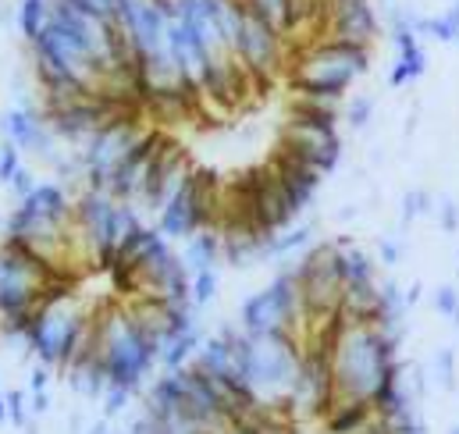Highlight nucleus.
Returning a JSON list of instances; mask_svg holds the SVG:
<instances>
[{"instance_id": "1", "label": "nucleus", "mask_w": 459, "mask_h": 434, "mask_svg": "<svg viewBox=\"0 0 459 434\" xmlns=\"http://www.w3.org/2000/svg\"><path fill=\"white\" fill-rule=\"evenodd\" d=\"M403 338H406V325L345 321L332 345L339 399H370L388 381V374L403 367L399 360Z\"/></svg>"}, {"instance_id": "2", "label": "nucleus", "mask_w": 459, "mask_h": 434, "mask_svg": "<svg viewBox=\"0 0 459 434\" xmlns=\"http://www.w3.org/2000/svg\"><path fill=\"white\" fill-rule=\"evenodd\" d=\"M218 331L231 342L238 370L260 395V403H289V392L303 363V338L292 331L249 334L238 321H225Z\"/></svg>"}, {"instance_id": "3", "label": "nucleus", "mask_w": 459, "mask_h": 434, "mask_svg": "<svg viewBox=\"0 0 459 434\" xmlns=\"http://www.w3.org/2000/svg\"><path fill=\"white\" fill-rule=\"evenodd\" d=\"M90 334H93V317L82 307V299L72 289L54 285L29 321V356H36L54 370H65L72 356L90 342Z\"/></svg>"}, {"instance_id": "4", "label": "nucleus", "mask_w": 459, "mask_h": 434, "mask_svg": "<svg viewBox=\"0 0 459 434\" xmlns=\"http://www.w3.org/2000/svg\"><path fill=\"white\" fill-rule=\"evenodd\" d=\"M143 224V211L135 204H121L108 189H79L75 193V239L82 253L100 267L111 271L117 246Z\"/></svg>"}, {"instance_id": "5", "label": "nucleus", "mask_w": 459, "mask_h": 434, "mask_svg": "<svg viewBox=\"0 0 459 434\" xmlns=\"http://www.w3.org/2000/svg\"><path fill=\"white\" fill-rule=\"evenodd\" d=\"M370 72V47L345 39H317L303 47L289 65V86L310 93H339L345 97Z\"/></svg>"}, {"instance_id": "6", "label": "nucleus", "mask_w": 459, "mask_h": 434, "mask_svg": "<svg viewBox=\"0 0 459 434\" xmlns=\"http://www.w3.org/2000/svg\"><path fill=\"white\" fill-rule=\"evenodd\" d=\"M238 325L249 334H274V331H292V334H307V310H303V292L296 282L292 264H285L264 289L249 292L238 303Z\"/></svg>"}, {"instance_id": "7", "label": "nucleus", "mask_w": 459, "mask_h": 434, "mask_svg": "<svg viewBox=\"0 0 459 434\" xmlns=\"http://www.w3.org/2000/svg\"><path fill=\"white\" fill-rule=\"evenodd\" d=\"M225 214V189L221 182L204 171V168H193L189 178L178 186V193L157 211V228L171 239V242H186L193 231L200 228H218Z\"/></svg>"}, {"instance_id": "8", "label": "nucleus", "mask_w": 459, "mask_h": 434, "mask_svg": "<svg viewBox=\"0 0 459 434\" xmlns=\"http://www.w3.org/2000/svg\"><path fill=\"white\" fill-rule=\"evenodd\" d=\"M150 125L143 121V110H115L100 128L97 135L79 150L82 157V171H86V186L90 189H108L111 175L117 171V164L128 157V150L143 139ZM82 186V189H86Z\"/></svg>"}, {"instance_id": "9", "label": "nucleus", "mask_w": 459, "mask_h": 434, "mask_svg": "<svg viewBox=\"0 0 459 434\" xmlns=\"http://www.w3.org/2000/svg\"><path fill=\"white\" fill-rule=\"evenodd\" d=\"M278 146L296 153L299 161L314 164L325 178L342 164V132H339V117H321V114H307V110H289Z\"/></svg>"}, {"instance_id": "10", "label": "nucleus", "mask_w": 459, "mask_h": 434, "mask_svg": "<svg viewBox=\"0 0 459 434\" xmlns=\"http://www.w3.org/2000/svg\"><path fill=\"white\" fill-rule=\"evenodd\" d=\"M285 32L274 18L264 11L249 7L242 0V25H238V43H235V61L246 68L249 79H271L285 65Z\"/></svg>"}, {"instance_id": "11", "label": "nucleus", "mask_w": 459, "mask_h": 434, "mask_svg": "<svg viewBox=\"0 0 459 434\" xmlns=\"http://www.w3.org/2000/svg\"><path fill=\"white\" fill-rule=\"evenodd\" d=\"M43 110H47V121H50L54 135L61 139V146L82 150L117 108L104 93H79V97H65V100H47Z\"/></svg>"}, {"instance_id": "12", "label": "nucleus", "mask_w": 459, "mask_h": 434, "mask_svg": "<svg viewBox=\"0 0 459 434\" xmlns=\"http://www.w3.org/2000/svg\"><path fill=\"white\" fill-rule=\"evenodd\" d=\"M0 139H11L22 153H32L43 164H54L61 157V139L54 135L43 104H11L0 114Z\"/></svg>"}, {"instance_id": "13", "label": "nucleus", "mask_w": 459, "mask_h": 434, "mask_svg": "<svg viewBox=\"0 0 459 434\" xmlns=\"http://www.w3.org/2000/svg\"><path fill=\"white\" fill-rule=\"evenodd\" d=\"M193 168H196V164L189 161V153H186L171 135H164L160 150L153 153V161H150V168H146V178H143V189H139L135 207L146 211V214H157V211L178 193V186L189 178Z\"/></svg>"}, {"instance_id": "14", "label": "nucleus", "mask_w": 459, "mask_h": 434, "mask_svg": "<svg viewBox=\"0 0 459 434\" xmlns=\"http://www.w3.org/2000/svg\"><path fill=\"white\" fill-rule=\"evenodd\" d=\"M325 29L332 39L370 47L381 36V11L374 0H325Z\"/></svg>"}, {"instance_id": "15", "label": "nucleus", "mask_w": 459, "mask_h": 434, "mask_svg": "<svg viewBox=\"0 0 459 434\" xmlns=\"http://www.w3.org/2000/svg\"><path fill=\"white\" fill-rule=\"evenodd\" d=\"M61 378L68 381V388L86 399V403H100L108 385H111V374H108V363L100 356V345H97V317H93V334L90 342L72 356V363L61 370Z\"/></svg>"}, {"instance_id": "16", "label": "nucleus", "mask_w": 459, "mask_h": 434, "mask_svg": "<svg viewBox=\"0 0 459 434\" xmlns=\"http://www.w3.org/2000/svg\"><path fill=\"white\" fill-rule=\"evenodd\" d=\"M267 164H271V171L278 175V182L285 186V193H289V200H292V207H296L299 214L317 204V193H321V186H325V175H321L314 164L299 161L296 153H289V150H281V146H274V153H271Z\"/></svg>"}, {"instance_id": "17", "label": "nucleus", "mask_w": 459, "mask_h": 434, "mask_svg": "<svg viewBox=\"0 0 459 434\" xmlns=\"http://www.w3.org/2000/svg\"><path fill=\"white\" fill-rule=\"evenodd\" d=\"M164 128H146L143 132V139L128 150V157L117 164V171L111 175V182H108V193L121 200V204H135L139 200V189H143V178H146V168H150V161H153V153L160 150V143H164Z\"/></svg>"}, {"instance_id": "18", "label": "nucleus", "mask_w": 459, "mask_h": 434, "mask_svg": "<svg viewBox=\"0 0 459 434\" xmlns=\"http://www.w3.org/2000/svg\"><path fill=\"white\" fill-rule=\"evenodd\" d=\"M182 260L193 274L200 271H218L225 264V239L221 228H200L182 242Z\"/></svg>"}, {"instance_id": "19", "label": "nucleus", "mask_w": 459, "mask_h": 434, "mask_svg": "<svg viewBox=\"0 0 459 434\" xmlns=\"http://www.w3.org/2000/svg\"><path fill=\"white\" fill-rule=\"evenodd\" d=\"M374 403L370 399H335L328 417L321 421L328 434H359L374 424Z\"/></svg>"}, {"instance_id": "20", "label": "nucleus", "mask_w": 459, "mask_h": 434, "mask_svg": "<svg viewBox=\"0 0 459 434\" xmlns=\"http://www.w3.org/2000/svg\"><path fill=\"white\" fill-rule=\"evenodd\" d=\"M335 246H339V271H342L345 289L377 282V256L374 253H367L363 246H356L349 239H335Z\"/></svg>"}, {"instance_id": "21", "label": "nucleus", "mask_w": 459, "mask_h": 434, "mask_svg": "<svg viewBox=\"0 0 459 434\" xmlns=\"http://www.w3.org/2000/svg\"><path fill=\"white\" fill-rule=\"evenodd\" d=\"M204 327H189V331H178V334H168L160 342V370H178V367H189L204 345Z\"/></svg>"}, {"instance_id": "22", "label": "nucleus", "mask_w": 459, "mask_h": 434, "mask_svg": "<svg viewBox=\"0 0 459 434\" xmlns=\"http://www.w3.org/2000/svg\"><path fill=\"white\" fill-rule=\"evenodd\" d=\"M314 235H317V224L307 221V224H292L285 231H274L267 239V260H289V256H303L310 246H314Z\"/></svg>"}, {"instance_id": "23", "label": "nucleus", "mask_w": 459, "mask_h": 434, "mask_svg": "<svg viewBox=\"0 0 459 434\" xmlns=\"http://www.w3.org/2000/svg\"><path fill=\"white\" fill-rule=\"evenodd\" d=\"M424 72H428L424 43H417V47H410V50H399V54H395V61H392V72H388V90L413 86Z\"/></svg>"}, {"instance_id": "24", "label": "nucleus", "mask_w": 459, "mask_h": 434, "mask_svg": "<svg viewBox=\"0 0 459 434\" xmlns=\"http://www.w3.org/2000/svg\"><path fill=\"white\" fill-rule=\"evenodd\" d=\"M50 14H54V0H18L14 4V25H18L22 39L32 43L50 25Z\"/></svg>"}, {"instance_id": "25", "label": "nucleus", "mask_w": 459, "mask_h": 434, "mask_svg": "<svg viewBox=\"0 0 459 434\" xmlns=\"http://www.w3.org/2000/svg\"><path fill=\"white\" fill-rule=\"evenodd\" d=\"M431 374L435 381L446 388V392H456L459 378H456V345H438L435 356H431Z\"/></svg>"}, {"instance_id": "26", "label": "nucleus", "mask_w": 459, "mask_h": 434, "mask_svg": "<svg viewBox=\"0 0 459 434\" xmlns=\"http://www.w3.org/2000/svg\"><path fill=\"white\" fill-rule=\"evenodd\" d=\"M374 108H377V100L370 97V93H359V97H349L345 100V114L342 121L352 128V132H363L367 125H370V117H374Z\"/></svg>"}, {"instance_id": "27", "label": "nucleus", "mask_w": 459, "mask_h": 434, "mask_svg": "<svg viewBox=\"0 0 459 434\" xmlns=\"http://www.w3.org/2000/svg\"><path fill=\"white\" fill-rule=\"evenodd\" d=\"M218 289H221L218 271H200V274H193V307H196V310H207V307L218 299Z\"/></svg>"}, {"instance_id": "28", "label": "nucleus", "mask_w": 459, "mask_h": 434, "mask_svg": "<svg viewBox=\"0 0 459 434\" xmlns=\"http://www.w3.org/2000/svg\"><path fill=\"white\" fill-rule=\"evenodd\" d=\"M4 399H7V424L22 431V428L32 421V410H29V388H7Z\"/></svg>"}, {"instance_id": "29", "label": "nucleus", "mask_w": 459, "mask_h": 434, "mask_svg": "<svg viewBox=\"0 0 459 434\" xmlns=\"http://www.w3.org/2000/svg\"><path fill=\"white\" fill-rule=\"evenodd\" d=\"M135 395H139V392H132V388H125V385H108V392H104V399H100L104 417H108V421H117V417L132 406Z\"/></svg>"}, {"instance_id": "30", "label": "nucleus", "mask_w": 459, "mask_h": 434, "mask_svg": "<svg viewBox=\"0 0 459 434\" xmlns=\"http://www.w3.org/2000/svg\"><path fill=\"white\" fill-rule=\"evenodd\" d=\"M22 168H25V164H22V150H18L11 139H0V186L7 189Z\"/></svg>"}, {"instance_id": "31", "label": "nucleus", "mask_w": 459, "mask_h": 434, "mask_svg": "<svg viewBox=\"0 0 459 434\" xmlns=\"http://www.w3.org/2000/svg\"><path fill=\"white\" fill-rule=\"evenodd\" d=\"M431 303H435V310H438L446 321H453V317L459 314V289L456 285H449V282H446V285H438V289H435V296H431Z\"/></svg>"}, {"instance_id": "32", "label": "nucleus", "mask_w": 459, "mask_h": 434, "mask_svg": "<svg viewBox=\"0 0 459 434\" xmlns=\"http://www.w3.org/2000/svg\"><path fill=\"white\" fill-rule=\"evenodd\" d=\"M438 224H442V231L446 235H456L459 231V204L453 200V196H442L438 200Z\"/></svg>"}, {"instance_id": "33", "label": "nucleus", "mask_w": 459, "mask_h": 434, "mask_svg": "<svg viewBox=\"0 0 459 434\" xmlns=\"http://www.w3.org/2000/svg\"><path fill=\"white\" fill-rule=\"evenodd\" d=\"M420 214V189H406L403 193V200H399V221H403V228H410Z\"/></svg>"}, {"instance_id": "34", "label": "nucleus", "mask_w": 459, "mask_h": 434, "mask_svg": "<svg viewBox=\"0 0 459 434\" xmlns=\"http://www.w3.org/2000/svg\"><path fill=\"white\" fill-rule=\"evenodd\" d=\"M50 381H54V367H47V363H32L29 367V378H25V388L29 392H47L50 388Z\"/></svg>"}, {"instance_id": "35", "label": "nucleus", "mask_w": 459, "mask_h": 434, "mask_svg": "<svg viewBox=\"0 0 459 434\" xmlns=\"http://www.w3.org/2000/svg\"><path fill=\"white\" fill-rule=\"evenodd\" d=\"M403 242H395V239H381L377 242V264H385V267H399L403 264Z\"/></svg>"}, {"instance_id": "36", "label": "nucleus", "mask_w": 459, "mask_h": 434, "mask_svg": "<svg viewBox=\"0 0 459 434\" xmlns=\"http://www.w3.org/2000/svg\"><path fill=\"white\" fill-rule=\"evenodd\" d=\"M36 182H39V178H36L29 168H22V171L14 175V182L7 186V193H11V196H14V204H18V200H25V196L36 189Z\"/></svg>"}, {"instance_id": "37", "label": "nucleus", "mask_w": 459, "mask_h": 434, "mask_svg": "<svg viewBox=\"0 0 459 434\" xmlns=\"http://www.w3.org/2000/svg\"><path fill=\"white\" fill-rule=\"evenodd\" d=\"M50 388L47 392H29V410H32V421H39L43 413H50Z\"/></svg>"}, {"instance_id": "38", "label": "nucleus", "mask_w": 459, "mask_h": 434, "mask_svg": "<svg viewBox=\"0 0 459 434\" xmlns=\"http://www.w3.org/2000/svg\"><path fill=\"white\" fill-rule=\"evenodd\" d=\"M420 296H424V282H410V285H406V307L413 310V307L420 303Z\"/></svg>"}, {"instance_id": "39", "label": "nucleus", "mask_w": 459, "mask_h": 434, "mask_svg": "<svg viewBox=\"0 0 459 434\" xmlns=\"http://www.w3.org/2000/svg\"><path fill=\"white\" fill-rule=\"evenodd\" d=\"M82 434H115V431H111V421H108V417H100V421H93Z\"/></svg>"}, {"instance_id": "40", "label": "nucleus", "mask_w": 459, "mask_h": 434, "mask_svg": "<svg viewBox=\"0 0 459 434\" xmlns=\"http://www.w3.org/2000/svg\"><path fill=\"white\" fill-rule=\"evenodd\" d=\"M446 18H449V25H453V32H456V43H459V0L453 7H446Z\"/></svg>"}, {"instance_id": "41", "label": "nucleus", "mask_w": 459, "mask_h": 434, "mask_svg": "<svg viewBox=\"0 0 459 434\" xmlns=\"http://www.w3.org/2000/svg\"><path fill=\"white\" fill-rule=\"evenodd\" d=\"M221 434H256V431H253L249 424H242V421H238V424H231V428H225Z\"/></svg>"}, {"instance_id": "42", "label": "nucleus", "mask_w": 459, "mask_h": 434, "mask_svg": "<svg viewBox=\"0 0 459 434\" xmlns=\"http://www.w3.org/2000/svg\"><path fill=\"white\" fill-rule=\"evenodd\" d=\"M0 428H7V399H4V392H0Z\"/></svg>"}, {"instance_id": "43", "label": "nucleus", "mask_w": 459, "mask_h": 434, "mask_svg": "<svg viewBox=\"0 0 459 434\" xmlns=\"http://www.w3.org/2000/svg\"><path fill=\"white\" fill-rule=\"evenodd\" d=\"M22 434H39V428H36V421H29V424L22 428Z\"/></svg>"}, {"instance_id": "44", "label": "nucleus", "mask_w": 459, "mask_h": 434, "mask_svg": "<svg viewBox=\"0 0 459 434\" xmlns=\"http://www.w3.org/2000/svg\"><path fill=\"white\" fill-rule=\"evenodd\" d=\"M449 325L456 327V334H459V314H456V317H453V321H449Z\"/></svg>"}, {"instance_id": "45", "label": "nucleus", "mask_w": 459, "mask_h": 434, "mask_svg": "<svg viewBox=\"0 0 459 434\" xmlns=\"http://www.w3.org/2000/svg\"><path fill=\"white\" fill-rule=\"evenodd\" d=\"M449 434H459V424H453V428H449Z\"/></svg>"}, {"instance_id": "46", "label": "nucleus", "mask_w": 459, "mask_h": 434, "mask_svg": "<svg viewBox=\"0 0 459 434\" xmlns=\"http://www.w3.org/2000/svg\"><path fill=\"white\" fill-rule=\"evenodd\" d=\"M303 4H307V7H314V4H310V0H303Z\"/></svg>"}, {"instance_id": "47", "label": "nucleus", "mask_w": 459, "mask_h": 434, "mask_svg": "<svg viewBox=\"0 0 459 434\" xmlns=\"http://www.w3.org/2000/svg\"><path fill=\"white\" fill-rule=\"evenodd\" d=\"M0 231H4V221H0Z\"/></svg>"}, {"instance_id": "48", "label": "nucleus", "mask_w": 459, "mask_h": 434, "mask_svg": "<svg viewBox=\"0 0 459 434\" xmlns=\"http://www.w3.org/2000/svg\"><path fill=\"white\" fill-rule=\"evenodd\" d=\"M456 47H459V43H456Z\"/></svg>"}]
</instances>
